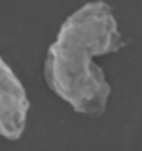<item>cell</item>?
Instances as JSON below:
<instances>
[{"instance_id":"obj_1","label":"cell","mask_w":142,"mask_h":151,"mask_svg":"<svg viewBox=\"0 0 142 151\" xmlns=\"http://www.w3.org/2000/svg\"><path fill=\"white\" fill-rule=\"evenodd\" d=\"M122 44L110 6L104 2L86 3L63 22L48 49V86L75 111L99 116L112 88L93 58L118 50Z\"/></svg>"},{"instance_id":"obj_2","label":"cell","mask_w":142,"mask_h":151,"mask_svg":"<svg viewBox=\"0 0 142 151\" xmlns=\"http://www.w3.org/2000/svg\"><path fill=\"white\" fill-rule=\"evenodd\" d=\"M29 113L28 93L12 67L0 55V136L20 139Z\"/></svg>"}]
</instances>
